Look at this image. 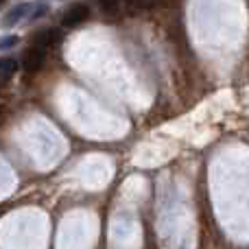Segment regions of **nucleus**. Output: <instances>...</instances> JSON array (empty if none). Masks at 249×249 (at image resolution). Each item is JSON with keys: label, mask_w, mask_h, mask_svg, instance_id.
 <instances>
[{"label": "nucleus", "mask_w": 249, "mask_h": 249, "mask_svg": "<svg viewBox=\"0 0 249 249\" xmlns=\"http://www.w3.org/2000/svg\"><path fill=\"white\" fill-rule=\"evenodd\" d=\"M18 42H20V39H18V35H7V37H0V51H2V48L16 46Z\"/></svg>", "instance_id": "nucleus-7"}, {"label": "nucleus", "mask_w": 249, "mask_h": 249, "mask_svg": "<svg viewBox=\"0 0 249 249\" xmlns=\"http://www.w3.org/2000/svg\"><path fill=\"white\" fill-rule=\"evenodd\" d=\"M4 118H7V107H2V105H0V124L4 123Z\"/></svg>", "instance_id": "nucleus-8"}, {"label": "nucleus", "mask_w": 249, "mask_h": 249, "mask_svg": "<svg viewBox=\"0 0 249 249\" xmlns=\"http://www.w3.org/2000/svg\"><path fill=\"white\" fill-rule=\"evenodd\" d=\"M101 11L105 16H123L133 11V4L131 0H101Z\"/></svg>", "instance_id": "nucleus-3"}, {"label": "nucleus", "mask_w": 249, "mask_h": 249, "mask_svg": "<svg viewBox=\"0 0 249 249\" xmlns=\"http://www.w3.org/2000/svg\"><path fill=\"white\" fill-rule=\"evenodd\" d=\"M57 39H59V33H57V31H53V29L42 31V33L35 37V46L44 51V48H48V46H53V44H57Z\"/></svg>", "instance_id": "nucleus-5"}, {"label": "nucleus", "mask_w": 249, "mask_h": 249, "mask_svg": "<svg viewBox=\"0 0 249 249\" xmlns=\"http://www.w3.org/2000/svg\"><path fill=\"white\" fill-rule=\"evenodd\" d=\"M31 9H33V4L31 2H24V4H18V7H13L11 11L4 16V20H2V24L4 26H13V24H18V22L22 20V18H26L31 13Z\"/></svg>", "instance_id": "nucleus-4"}, {"label": "nucleus", "mask_w": 249, "mask_h": 249, "mask_svg": "<svg viewBox=\"0 0 249 249\" xmlns=\"http://www.w3.org/2000/svg\"><path fill=\"white\" fill-rule=\"evenodd\" d=\"M2 2H4V0H0V4H2Z\"/></svg>", "instance_id": "nucleus-9"}, {"label": "nucleus", "mask_w": 249, "mask_h": 249, "mask_svg": "<svg viewBox=\"0 0 249 249\" xmlns=\"http://www.w3.org/2000/svg\"><path fill=\"white\" fill-rule=\"evenodd\" d=\"M44 59H46V55H44L42 48L33 46L24 53V57H22V66H24L26 72H37V70L44 66Z\"/></svg>", "instance_id": "nucleus-2"}, {"label": "nucleus", "mask_w": 249, "mask_h": 249, "mask_svg": "<svg viewBox=\"0 0 249 249\" xmlns=\"http://www.w3.org/2000/svg\"><path fill=\"white\" fill-rule=\"evenodd\" d=\"M16 70H18V61L16 59H11V57L0 59V79H9Z\"/></svg>", "instance_id": "nucleus-6"}, {"label": "nucleus", "mask_w": 249, "mask_h": 249, "mask_svg": "<svg viewBox=\"0 0 249 249\" xmlns=\"http://www.w3.org/2000/svg\"><path fill=\"white\" fill-rule=\"evenodd\" d=\"M88 18H90V9H88L86 4H74V7H70L68 11L64 13V18H61V26H66V29H74V26H79L81 22H86Z\"/></svg>", "instance_id": "nucleus-1"}]
</instances>
